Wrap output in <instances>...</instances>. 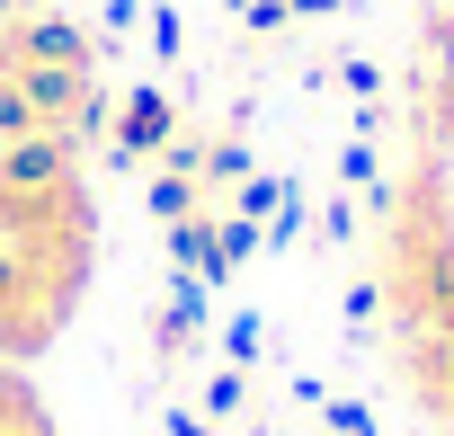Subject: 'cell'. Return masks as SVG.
<instances>
[{
	"label": "cell",
	"mask_w": 454,
	"mask_h": 436,
	"mask_svg": "<svg viewBox=\"0 0 454 436\" xmlns=\"http://www.w3.org/2000/svg\"><path fill=\"white\" fill-rule=\"evenodd\" d=\"M392 321L410 392L454 418V90L436 116H419V169L392 214Z\"/></svg>",
	"instance_id": "cell-1"
},
{
	"label": "cell",
	"mask_w": 454,
	"mask_h": 436,
	"mask_svg": "<svg viewBox=\"0 0 454 436\" xmlns=\"http://www.w3.org/2000/svg\"><path fill=\"white\" fill-rule=\"evenodd\" d=\"M90 187L63 134L0 143V250H90Z\"/></svg>",
	"instance_id": "cell-2"
},
{
	"label": "cell",
	"mask_w": 454,
	"mask_h": 436,
	"mask_svg": "<svg viewBox=\"0 0 454 436\" xmlns=\"http://www.w3.org/2000/svg\"><path fill=\"white\" fill-rule=\"evenodd\" d=\"M0 81H10L36 116V134H63L81 107H90V45L72 19H10L0 27Z\"/></svg>",
	"instance_id": "cell-3"
},
{
	"label": "cell",
	"mask_w": 454,
	"mask_h": 436,
	"mask_svg": "<svg viewBox=\"0 0 454 436\" xmlns=\"http://www.w3.org/2000/svg\"><path fill=\"white\" fill-rule=\"evenodd\" d=\"M81 285H90V250H0V365L54 347Z\"/></svg>",
	"instance_id": "cell-4"
}]
</instances>
